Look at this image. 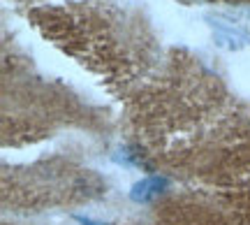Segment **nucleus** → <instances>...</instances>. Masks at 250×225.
Listing matches in <instances>:
<instances>
[{
  "label": "nucleus",
  "mask_w": 250,
  "mask_h": 225,
  "mask_svg": "<svg viewBox=\"0 0 250 225\" xmlns=\"http://www.w3.org/2000/svg\"><path fill=\"white\" fill-rule=\"evenodd\" d=\"M167 183L169 181L165 177H148V179H142L139 183H134L130 195H132L134 202H151V200H155L162 190L167 188Z\"/></svg>",
  "instance_id": "1"
},
{
  "label": "nucleus",
  "mask_w": 250,
  "mask_h": 225,
  "mask_svg": "<svg viewBox=\"0 0 250 225\" xmlns=\"http://www.w3.org/2000/svg\"><path fill=\"white\" fill-rule=\"evenodd\" d=\"M77 223H81V225H109V223H100V221H93V218H83V216H77Z\"/></svg>",
  "instance_id": "2"
}]
</instances>
